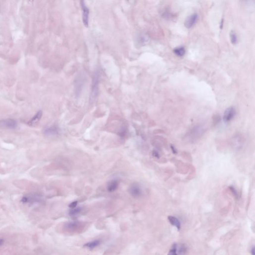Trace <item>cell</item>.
I'll list each match as a JSON object with an SVG mask.
<instances>
[{
  "label": "cell",
  "mask_w": 255,
  "mask_h": 255,
  "mask_svg": "<svg viewBox=\"0 0 255 255\" xmlns=\"http://www.w3.org/2000/svg\"><path fill=\"white\" fill-rule=\"evenodd\" d=\"M99 80H100V73L99 71H96L95 73L93 78L92 88H91V91L90 95V103H93L98 95Z\"/></svg>",
  "instance_id": "cell-1"
},
{
  "label": "cell",
  "mask_w": 255,
  "mask_h": 255,
  "mask_svg": "<svg viewBox=\"0 0 255 255\" xmlns=\"http://www.w3.org/2000/svg\"><path fill=\"white\" fill-rule=\"evenodd\" d=\"M206 129L202 125H198L194 126L188 133V137L191 141H195L202 137Z\"/></svg>",
  "instance_id": "cell-2"
},
{
  "label": "cell",
  "mask_w": 255,
  "mask_h": 255,
  "mask_svg": "<svg viewBox=\"0 0 255 255\" xmlns=\"http://www.w3.org/2000/svg\"><path fill=\"white\" fill-rule=\"evenodd\" d=\"M80 5L82 10V20H83V24L85 26L88 27V23H89V9L85 5L84 1H80Z\"/></svg>",
  "instance_id": "cell-3"
},
{
  "label": "cell",
  "mask_w": 255,
  "mask_h": 255,
  "mask_svg": "<svg viewBox=\"0 0 255 255\" xmlns=\"http://www.w3.org/2000/svg\"><path fill=\"white\" fill-rule=\"evenodd\" d=\"M236 115V110L233 107L228 108L225 111L223 119L225 122H229L234 118Z\"/></svg>",
  "instance_id": "cell-4"
},
{
  "label": "cell",
  "mask_w": 255,
  "mask_h": 255,
  "mask_svg": "<svg viewBox=\"0 0 255 255\" xmlns=\"http://www.w3.org/2000/svg\"><path fill=\"white\" fill-rule=\"evenodd\" d=\"M198 19L197 14H193L186 18L185 22V26L187 29H191L194 26Z\"/></svg>",
  "instance_id": "cell-5"
},
{
  "label": "cell",
  "mask_w": 255,
  "mask_h": 255,
  "mask_svg": "<svg viewBox=\"0 0 255 255\" xmlns=\"http://www.w3.org/2000/svg\"><path fill=\"white\" fill-rule=\"evenodd\" d=\"M0 125L10 129H14L17 127V122L12 119H8L0 121Z\"/></svg>",
  "instance_id": "cell-6"
},
{
  "label": "cell",
  "mask_w": 255,
  "mask_h": 255,
  "mask_svg": "<svg viewBox=\"0 0 255 255\" xmlns=\"http://www.w3.org/2000/svg\"><path fill=\"white\" fill-rule=\"evenodd\" d=\"M130 193L134 197H139L142 194L141 188L138 185H133L129 188Z\"/></svg>",
  "instance_id": "cell-7"
},
{
  "label": "cell",
  "mask_w": 255,
  "mask_h": 255,
  "mask_svg": "<svg viewBox=\"0 0 255 255\" xmlns=\"http://www.w3.org/2000/svg\"><path fill=\"white\" fill-rule=\"evenodd\" d=\"M168 220L169 221L171 224L177 228L178 230H180L181 228V223L178 218L172 216H169L168 217Z\"/></svg>",
  "instance_id": "cell-8"
},
{
  "label": "cell",
  "mask_w": 255,
  "mask_h": 255,
  "mask_svg": "<svg viewBox=\"0 0 255 255\" xmlns=\"http://www.w3.org/2000/svg\"><path fill=\"white\" fill-rule=\"evenodd\" d=\"M42 115V111H39L37 114H35V116L29 122L28 124L29 125V126H34V125L37 124L39 122V121L40 120Z\"/></svg>",
  "instance_id": "cell-9"
},
{
  "label": "cell",
  "mask_w": 255,
  "mask_h": 255,
  "mask_svg": "<svg viewBox=\"0 0 255 255\" xmlns=\"http://www.w3.org/2000/svg\"><path fill=\"white\" fill-rule=\"evenodd\" d=\"M59 133L58 130L56 127H50L45 130L44 133L48 136H54Z\"/></svg>",
  "instance_id": "cell-10"
},
{
  "label": "cell",
  "mask_w": 255,
  "mask_h": 255,
  "mask_svg": "<svg viewBox=\"0 0 255 255\" xmlns=\"http://www.w3.org/2000/svg\"><path fill=\"white\" fill-rule=\"evenodd\" d=\"M118 182L116 180L110 181L108 185L107 189L109 192H113L117 189L118 187Z\"/></svg>",
  "instance_id": "cell-11"
},
{
  "label": "cell",
  "mask_w": 255,
  "mask_h": 255,
  "mask_svg": "<svg viewBox=\"0 0 255 255\" xmlns=\"http://www.w3.org/2000/svg\"><path fill=\"white\" fill-rule=\"evenodd\" d=\"M174 53L178 57H182L185 56V49L183 46H180L178 48H176L173 51Z\"/></svg>",
  "instance_id": "cell-12"
},
{
  "label": "cell",
  "mask_w": 255,
  "mask_h": 255,
  "mask_svg": "<svg viewBox=\"0 0 255 255\" xmlns=\"http://www.w3.org/2000/svg\"><path fill=\"white\" fill-rule=\"evenodd\" d=\"M100 244H101V241L100 240H96L89 243H86L84 245V247L92 249L96 247L97 246H98Z\"/></svg>",
  "instance_id": "cell-13"
},
{
  "label": "cell",
  "mask_w": 255,
  "mask_h": 255,
  "mask_svg": "<svg viewBox=\"0 0 255 255\" xmlns=\"http://www.w3.org/2000/svg\"><path fill=\"white\" fill-rule=\"evenodd\" d=\"M230 38L231 42L233 45H236L238 42V38L236 34L234 31H231L230 33Z\"/></svg>",
  "instance_id": "cell-14"
},
{
  "label": "cell",
  "mask_w": 255,
  "mask_h": 255,
  "mask_svg": "<svg viewBox=\"0 0 255 255\" xmlns=\"http://www.w3.org/2000/svg\"><path fill=\"white\" fill-rule=\"evenodd\" d=\"M79 223L77 222H71L67 223L66 224V227L70 230H73L77 228L78 227Z\"/></svg>",
  "instance_id": "cell-15"
},
{
  "label": "cell",
  "mask_w": 255,
  "mask_h": 255,
  "mask_svg": "<svg viewBox=\"0 0 255 255\" xmlns=\"http://www.w3.org/2000/svg\"><path fill=\"white\" fill-rule=\"evenodd\" d=\"M83 77L82 76H81L80 75V77L79 76L78 77V79H77V82L76 83V84L77 85V87H76V88L77 89V90L76 91V92L78 93V94L79 92H80V90H79V88H81L82 87V85L83 84Z\"/></svg>",
  "instance_id": "cell-16"
},
{
  "label": "cell",
  "mask_w": 255,
  "mask_h": 255,
  "mask_svg": "<svg viewBox=\"0 0 255 255\" xmlns=\"http://www.w3.org/2000/svg\"><path fill=\"white\" fill-rule=\"evenodd\" d=\"M81 208L78 207L76 208H75L72 209L70 210L69 214L71 216H76L77 214H78L81 212Z\"/></svg>",
  "instance_id": "cell-17"
},
{
  "label": "cell",
  "mask_w": 255,
  "mask_h": 255,
  "mask_svg": "<svg viewBox=\"0 0 255 255\" xmlns=\"http://www.w3.org/2000/svg\"><path fill=\"white\" fill-rule=\"evenodd\" d=\"M177 244H174L172 246L171 249L170 250L168 255H178L177 252Z\"/></svg>",
  "instance_id": "cell-18"
},
{
  "label": "cell",
  "mask_w": 255,
  "mask_h": 255,
  "mask_svg": "<svg viewBox=\"0 0 255 255\" xmlns=\"http://www.w3.org/2000/svg\"><path fill=\"white\" fill-rule=\"evenodd\" d=\"M186 252V248L184 245H181L180 246L179 249H177V254H180V255H184Z\"/></svg>",
  "instance_id": "cell-19"
},
{
  "label": "cell",
  "mask_w": 255,
  "mask_h": 255,
  "mask_svg": "<svg viewBox=\"0 0 255 255\" xmlns=\"http://www.w3.org/2000/svg\"><path fill=\"white\" fill-rule=\"evenodd\" d=\"M229 188H230V190L232 192V194H233L234 196L236 197V198H238V193L236 190L235 189V188H234L233 186H230Z\"/></svg>",
  "instance_id": "cell-20"
},
{
  "label": "cell",
  "mask_w": 255,
  "mask_h": 255,
  "mask_svg": "<svg viewBox=\"0 0 255 255\" xmlns=\"http://www.w3.org/2000/svg\"><path fill=\"white\" fill-rule=\"evenodd\" d=\"M77 203H78V202L77 201H75V202H72L69 205V207L71 208H72V209H73V208H75L77 206Z\"/></svg>",
  "instance_id": "cell-21"
},
{
  "label": "cell",
  "mask_w": 255,
  "mask_h": 255,
  "mask_svg": "<svg viewBox=\"0 0 255 255\" xmlns=\"http://www.w3.org/2000/svg\"><path fill=\"white\" fill-rule=\"evenodd\" d=\"M152 155L155 158H158V157H159V154H158V152L157 151H154L153 152H152Z\"/></svg>",
  "instance_id": "cell-22"
},
{
  "label": "cell",
  "mask_w": 255,
  "mask_h": 255,
  "mask_svg": "<svg viewBox=\"0 0 255 255\" xmlns=\"http://www.w3.org/2000/svg\"><path fill=\"white\" fill-rule=\"evenodd\" d=\"M251 254H252V255H255V249L254 246H253L251 250Z\"/></svg>",
  "instance_id": "cell-23"
},
{
  "label": "cell",
  "mask_w": 255,
  "mask_h": 255,
  "mask_svg": "<svg viewBox=\"0 0 255 255\" xmlns=\"http://www.w3.org/2000/svg\"><path fill=\"white\" fill-rule=\"evenodd\" d=\"M4 244V240L3 239H0V247Z\"/></svg>",
  "instance_id": "cell-24"
}]
</instances>
